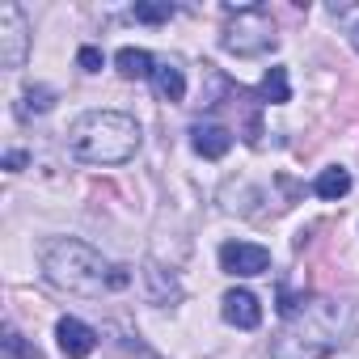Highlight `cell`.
Returning a JSON list of instances; mask_svg holds the SVG:
<instances>
[{
    "label": "cell",
    "mask_w": 359,
    "mask_h": 359,
    "mask_svg": "<svg viewBox=\"0 0 359 359\" xmlns=\"http://www.w3.org/2000/svg\"><path fill=\"white\" fill-rule=\"evenodd\" d=\"M359 330V304L317 296L271 338V359H325Z\"/></svg>",
    "instance_id": "6da1fadb"
},
{
    "label": "cell",
    "mask_w": 359,
    "mask_h": 359,
    "mask_svg": "<svg viewBox=\"0 0 359 359\" xmlns=\"http://www.w3.org/2000/svg\"><path fill=\"white\" fill-rule=\"evenodd\" d=\"M43 271L55 287L76 292V296H106V292H123L131 283L127 266L106 262L93 245L76 241V237H55L43 245Z\"/></svg>",
    "instance_id": "7a4b0ae2"
},
{
    "label": "cell",
    "mask_w": 359,
    "mask_h": 359,
    "mask_svg": "<svg viewBox=\"0 0 359 359\" xmlns=\"http://www.w3.org/2000/svg\"><path fill=\"white\" fill-rule=\"evenodd\" d=\"M140 123L123 110H85L68 127V152L85 165H123L140 152Z\"/></svg>",
    "instance_id": "3957f363"
},
{
    "label": "cell",
    "mask_w": 359,
    "mask_h": 359,
    "mask_svg": "<svg viewBox=\"0 0 359 359\" xmlns=\"http://www.w3.org/2000/svg\"><path fill=\"white\" fill-rule=\"evenodd\" d=\"M229 13H237V22L224 30V51L229 55H266L279 47V34H275V22L266 18L262 5L245 0V5H229Z\"/></svg>",
    "instance_id": "277c9868"
},
{
    "label": "cell",
    "mask_w": 359,
    "mask_h": 359,
    "mask_svg": "<svg viewBox=\"0 0 359 359\" xmlns=\"http://www.w3.org/2000/svg\"><path fill=\"white\" fill-rule=\"evenodd\" d=\"M30 55V22L18 5H0V68L18 72Z\"/></svg>",
    "instance_id": "5b68a950"
},
{
    "label": "cell",
    "mask_w": 359,
    "mask_h": 359,
    "mask_svg": "<svg viewBox=\"0 0 359 359\" xmlns=\"http://www.w3.org/2000/svg\"><path fill=\"white\" fill-rule=\"evenodd\" d=\"M220 266L237 279H254V275L271 271V250L254 245V241H224L220 245Z\"/></svg>",
    "instance_id": "8992f818"
},
{
    "label": "cell",
    "mask_w": 359,
    "mask_h": 359,
    "mask_svg": "<svg viewBox=\"0 0 359 359\" xmlns=\"http://www.w3.org/2000/svg\"><path fill=\"white\" fill-rule=\"evenodd\" d=\"M220 313H224V321H229V325H237V330H258V321H262V304H258V296H254V292H245V287L224 292Z\"/></svg>",
    "instance_id": "52a82bcc"
},
{
    "label": "cell",
    "mask_w": 359,
    "mask_h": 359,
    "mask_svg": "<svg viewBox=\"0 0 359 359\" xmlns=\"http://www.w3.org/2000/svg\"><path fill=\"white\" fill-rule=\"evenodd\" d=\"M55 338H60V351H64L68 359H85V355H93V346H97L93 325H85L81 317H60Z\"/></svg>",
    "instance_id": "ba28073f"
},
{
    "label": "cell",
    "mask_w": 359,
    "mask_h": 359,
    "mask_svg": "<svg viewBox=\"0 0 359 359\" xmlns=\"http://www.w3.org/2000/svg\"><path fill=\"white\" fill-rule=\"evenodd\" d=\"M191 148H195L199 156H208V161H220V156H229V148H233V131L220 127V123H195V127H191Z\"/></svg>",
    "instance_id": "9c48e42d"
},
{
    "label": "cell",
    "mask_w": 359,
    "mask_h": 359,
    "mask_svg": "<svg viewBox=\"0 0 359 359\" xmlns=\"http://www.w3.org/2000/svg\"><path fill=\"white\" fill-rule=\"evenodd\" d=\"M152 89H156L161 102H182V97H187V76H182V68H177L173 60H161V64L152 68Z\"/></svg>",
    "instance_id": "30bf717a"
},
{
    "label": "cell",
    "mask_w": 359,
    "mask_h": 359,
    "mask_svg": "<svg viewBox=\"0 0 359 359\" xmlns=\"http://www.w3.org/2000/svg\"><path fill=\"white\" fill-rule=\"evenodd\" d=\"M114 68L127 76V81H144V76H152V68H156V60L144 51V47H123L118 55H114Z\"/></svg>",
    "instance_id": "8fae6325"
},
{
    "label": "cell",
    "mask_w": 359,
    "mask_h": 359,
    "mask_svg": "<svg viewBox=\"0 0 359 359\" xmlns=\"http://www.w3.org/2000/svg\"><path fill=\"white\" fill-rule=\"evenodd\" d=\"M258 97L262 102H271V106H287L292 102V81H287V68H266V76H262V85H258Z\"/></svg>",
    "instance_id": "7c38bea8"
},
{
    "label": "cell",
    "mask_w": 359,
    "mask_h": 359,
    "mask_svg": "<svg viewBox=\"0 0 359 359\" xmlns=\"http://www.w3.org/2000/svg\"><path fill=\"white\" fill-rule=\"evenodd\" d=\"M346 191H351V173H346L342 165L321 169V173H317V182H313V195H317V199H342Z\"/></svg>",
    "instance_id": "4fadbf2b"
},
{
    "label": "cell",
    "mask_w": 359,
    "mask_h": 359,
    "mask_svg": "<svg viewBox=\"0 0 359 359\" xmlns=\"http://www.w3.org/2000/svg\"><path fill=\"white\" fill-rule=\"evenodd\" d=\"M144 279H148V287H152V292H148V300H152V304H169V300L182 296V287H177L173 279H165V271H161L156 262H148V266H144Z\"/></svg>",
    "instance_id": "5bb4252c"
},
{
    "label": "cell",
    "mask_w": 359,
    "mask_h": 359,
    "mask_svg": "<svg viewBox=\"0 0 359 359\" xmlns=\"http://www.w3.org/2000/svg\"><path fill=\"white\" fill-rule=\"evenodd\" d=\"M51 106H55V89L30 85V89L22 93V102H18V114H22V118H34V114H47Z\"/></svg>",
    "instance_id": "9a60e30c"
},
{
    "label": "cell",
    "mask_w": 359,
    "mask_h": 359,
    "mask_svg": "<svg viewBox=\"0 0 359 359\" xmlns=\"http://www.w3.org/2000/svg\"><path fill=\"white\" fill-rule=\"evenodd\" d=\"M173 18V5L169 0H140L135 5V22H148V26H161Z\"/></svg>",
    "instance_id": "2e32d148"
},
{
    "label": "cell",
    "mask_w": 359,
    "mask_h": 359,
    "mask_svg": "<svg viewBox=\"0 0 359 359\" xmlns=\"http://www.w3.org/2000/svg\"><path fill=\"white\" fill-rule=\"evenodd\" d=\"M5 359H34V355L26 351V338H22L18 330H5Z\"/></svg>",
    "instance_id": "e0dca14e"
},
{
    "label": "cell",
    "mask_w": 359,
    "mask_h": 359,
    "mask_svg": "<svg viewBox=\"0 0 359 359\" xmlns=\"http://www.w3.org/2000/svg\"><path fill=\"white\" fill-rule=\"evenodd\" d=\"M76 64H81L85 72H102L106 55H102V47H81V51H76Z\"/></svg>",
    "instance_id": "ac0fdd59"
},
{
    "label": "cell",
    "mask_w": 359,
    "mask_h": 359,
    "mask_svg": "<svg viewBox=\"0 0 359 359\" xmlns=\"http://www.w3.org/2000/svg\"><path fill=\"white\" fill-rule=\"evenodd\" d=\"M26 161H30V156H26L22 148H13V152H5V169H9V173H18V169H26Z\"/></svg>",
    "instance_id": "d6986e66"
},
{
    "label": "cell",
    "mask_w": 359,
    "mask_h": 359,
    "mask_svg": "<svg viewBox=\"0 0 359 359\" xmlns=\"http://www.w3.org/2000/svg\"><path fill=\"white\" fill-rule=\"evenodd\" d=\"M346 39H351V47H355V51H359V22H355V26H351V30H346Z\"/></svg>",
    "instance_id": "ffe728a7"
}]
</instances>
